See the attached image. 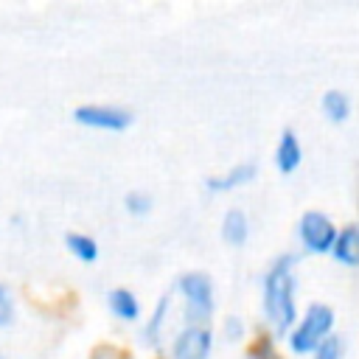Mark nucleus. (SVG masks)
Segmentation results:
<instances>
[{
	"label": "nucleus",
	"instance_id": "obj_6",
	"mask_svg": "<svg viewBox=\"0 0 359 359\" xmlns=\"http://www.w3.org/2000/svg\"><path fill=\"white\" fill-rule=\"evenodd\" d=\"M213 348V337L205 325H185L171 345V356L174 359H208Z\"/></svg>",
	"mask_w": 359,
	"mask_h": 359
},
{
	"label": "nucleus",
	"instance_id": "obj_16",
	"mask_svg": "<svg viewBox=\"0 0 359 359\" xmlns=\"http://www.w3.org/2000/svg\"><path fill=\"white\" fill-rule=\"evenodd\" d=\"M165 309H168V297H163V300H160V306H157V311H154V317H151V323L146 325V339H149V342H154V331L160 334V325H163V317H165Z\"/></svg>",
	"mask_w": 359,
	"mask_h": 359
},
{
	"label": "nucleus",
	"instance_id": "obj_14",
	"mask_svg": "<svg viewBox=\"0 0 359 359\" xmlns=\"http://www.w3.org/2000/svg\"><path fill=\"white\" fill-rule=\"evenodd\" d=\"M342 353H345L342 337H339V334H331V337H325V339L317 345L314 359H342Z\"/></svg>",
	"mask_w": 359,
	"mask_h": 359
},
{
	"label": "nucleus",
	"instance_id": "obj_18",
	"mask_svg": "<svg viewBox=\"0 0 359 359\" xmlns=\"http://www.w3.org/2000/svg\"><path fill=\"white\" fill-rule=\"evenodd\" d=\"M224 337L227 339H241L244 337V323L238 317H227L224 320Z\"/></svg>",
	"mask_w": 359,
	"mask_h": 359
},
{
	"label": "nucleus",
	"instance_id": "obj_9",
	"mask_svg": "<svg viewBox=\"0 0 359 359\" xmlns=\"http://www.w3.org/2000/svg\"><path fill=\"white\" fill-rule=\"evenodd\" d=\"M252 177H255V163H238L222 177H208L205 185H208V191H233V188L247 185Z\"/></svg>",
	"mask_w": 359,
	"mask_h": 359
},
{
	"label": "nucleus",
	"instance_id": "obj_3",
	"mask_svg": "<svg viewBox=\"0 0 359 359\" xmlns=\"http://www.w3.org/2000/svg\"><path fill=\"white\" fill-rule=\"evenodd\" d=\"M180 292L185 300V320L188 325H205L213 314V283L205 272H188L180 278Z\"/></svg>",
	"mask_w": 359,
	"mask_h": 359
},
{
	"label": "nucleus",
	"instance_id": "obj_17",
	"mask_svg": "<svg viewBox=\"0 0 359 359\" xmlns=\"http://www.w3.org/2000/svg\"><path fill=\"white\" fill-rule=\"evenodd\" d=\"M250 359H280V356H278V351L272 348L269 339H258L250 351Z\"/></svg>",
	"mask_w": 359,
	"mask_h": 359
},
{
	"label": "nucleus",
	"instance_id": "obj_4",
	"mask_svg": "<svg viewBox=\"0 0 359 359\" xmlns=\"http://www.w3.org/2000/svg\"><path fill=\"white\" fill-rule=\"evenodd\" d=\"M337 233L339 227L331 222V216L320 213V210H306L297 222V236H300V244L309 250V252H331L334 250V241H337Z\"/></svg>",
	"mask_w": 359,
	"mask_h": 359
},
{
	"label": "nucleus",
	"instance_id": "obj_13",
	"mask_svg": "<svg viewBox=\"0 0 359 359\" xmlns=\"http://www.w3.org/2000/svg\"><path fill=\"white\" fill-rule=\"evenodd\" d=\"M65 244H67V250L79 258V261H95L98 258V244H95V238H90L87 233H67V238H65Z\"/></svg>",
	"mask_w": 359,
	"mask_h": 359
},
{
	"label": "nucleus",
	"instance_id": "obj_2",
	"mask_svg": "<svg viewBox=\"0 0 359 359\" xmlns=\"http://www.w3.org/2000/svg\"><path fill=\"white\" fill-rule=\"evenodd\" d=\"M334 334V309L325 303H311L303 317L289 331V348L294 353H314L317 345Z\"/></svg>",
	"mask_w": 359,
	"mask_h": 359
},
{
	"label": "nucleus",
	"instance_id": "obj_11",
	"mask_svg": "<svg viewBox=\"0 0 359 359\" xmlns=\"http://www.w3.org/2000/svg\"><path fill=\"white\" fill-rule=\"evenodd\" d=\"M247 233H250V224H247L244 210H238V208L227 210L224 219H222V238L233 247H241L247 241Z\"/></svg>",
	"mask_w": 359,
	"mask_h": 359
},
{
	"label": "nucleus",
	"instance_id": "obj_7",
	"mask_svg": "<svg viewBox=\"0 0 359 359\" xmlns=\"http://www.w3.org/2000/svg\"><path fill=\"white\" fill-rule=\"evenodd\" d=\"M331 255L345 266H359V222L339 227Z\"/></svg>",
	"mask_w": 359,
	"mask_h": 359
},
{
	"label": "nucleus",
	"instance_id": "obj_8",
	"mask_svg": "<svg viewBox=\"0 0 359 359\" xmlns=\"http://www.w3.org/2000/svg\"><path fill=\"white\" fill-rule=\"evenodd\" d=\"M300 163H303V146L292 129H283L278 137V146H275V165L283 174H292Z\"/></svg>",
	"mask_w": 359,
	"mask_h": 359
},
{
	"label": "nucleus",
	"instance_id": "obj_19",
	"mask_svg": "<svg viewBox=\"0 0 359 359\" xmlns=\"http://www.w3.org/2000/svg\"><path fill=\"white\" fill-rule=\"evenodd\" d=\"M11 314H14V309H11V297H8V292L0 286V325H6V323L11 320Z\"/></svg>",
	"mask_w": 359,
	"mask_h": 359
},
{
	"label": "nucleus",
	"instance_id": "obj_1",
	"mask_svg": "<svg viewBox=\"0 0 359 359\" xmlns=\"http://www.w3.org/2000/svg\"><path fill=\"white\" fill-rule=\"evenodd\" d=\"M294 255H280L264 275V317L275 334H289L297 323L294 303Z\"/></svg>",
	"mask_w": 359,
	"mask_h": 359
},
{
	"label": "nucleus",
	"instance_id": "obj_10",
	"mask_svg": "<svg viewBox=\"0 0 359 359\" xmlns=\"http://www.w3.org/2000/svg\"><path fill=\"white\" fill-rule=\"evenodd\" d=\"M107 303H109V311H112L118 320L132 323V320L140 317V303H137V297H135L129 289H121V286L112 289L109 297H107Z\"/></svg>",
	"mask_w": 359,
	"mask_h": 359
},
{
	"label": "nucleus",
	"instance_id": "obj_12",
	"mask_svg": "<svg viewBox=\"0 0 359 359\" xmlns=\"http://www.w3.org/2000/svg\"><path fill=\"white\" fill-rule=\"evenodd\" d=\"M320 107H323L325 118L334 121V123H339V121H345V118L351 115V98H348L342 90H328V93L323 95Z\"/></svg>",
	"mask_w": 359,
	"mask_h": 359
},
{
	"label": "nucleus",
	"instance_id": "obj_5",
	"mask_svg": "<svg viewBox=\"0 0 359 359\" xmlns=\"http://www.w3.org/2000/svg\"><path fill=\"white\" fill-rule=\"evenodd\" d=\"M73 118L84 126H93V129H107V132H121L132 123V112L123 109V107H112V104H84V107H76Z\"/></svg>",
	"mask_w": 359,
	"mask_h": 359
},
{
	"label": "nucleus",
	"instance_id": "obj_15",
	"mask_svg": "<svg viewBox=\"0 0 359 359\" xmlns=\"http://www.w3.org/2000/svg\"><path fill=\"white\" fill-rule=\"evenodd\" d=\"M126 210L135 213V216H143V213L151 210V199L140 191H132V194H126Z\"/></svg>",
	"mask_w": 359,
	"mask_h": 359
}]
</instances>
